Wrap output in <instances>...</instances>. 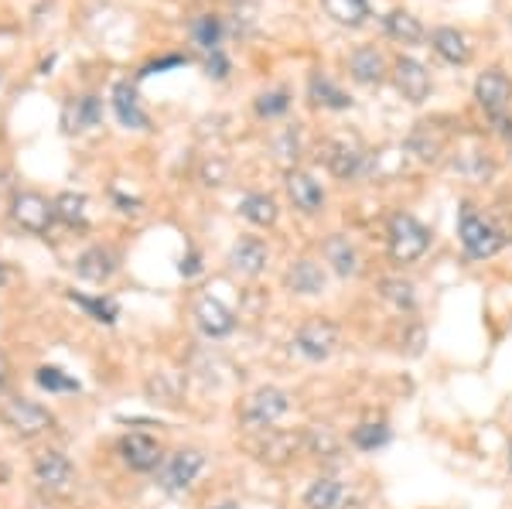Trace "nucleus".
I'll use <instances>...</instances> for the list:
<instances>
[{
    "label": "nucleus",
    "instance_id": "nucleus-1",
    "mask_svg": "<svg viewBox=\"0 0 512 509\" xmlns=\"http://www.w3.org/2000/svg\"><path fill=\"white\" fill-rule=\"evenodd\" d=\"M386 240H390V257L396 264H414L431 250V229L410 212H396L390 219V229H386Z\"/></svg>",
    "mask_w": 512,
    "mask_h": 509
},
{
    "label": "nucleus",
    "instance_id": "nucleus-2",
    "mask_svg": "<svg viewBox=\"0 0 512 509\" xmlns=\"http://www.w3.org/2000/svg\"><path fill=\"white\" fill-rule=\"evenodd\" d=\"M458 236H461V246L472 260H489L495 253L502 250V233L495 229L482 212H475V205H461L458 212Z\"/></svg>",
    "mask_w": 512,
    "mask_h": 509
},
{
    "label": "nucleus",
    "instance_id": "nucleus-3",
    "mask_svg": "<svg viewBox=\"0 0 512 509\" xmlns=\"http://www.w3.org/2000/svg\"><path fill=\"white\" fill-rule=\"evenodd\" d=\"M342 346V328L328 318H311L294 332V352L304 356L308 363H325Z\"/></svg>",
    "mask_w": 512,
    "mask_h": 509
},
{
    "label": "nucleus",
    "instance_id": "nucleus-4",
    "mask_svg": "<svg viewBox=\"0 0 512 509\" xmlns=\"http://www.w3.org/2000/svg\"><path fill=\"white\" fill-rule=\"evenodd\" d=\"M287 410H291V393L280 390V387H260V390H253L250 397H246L243 424H250V428H256V431L274 428Z\"/></svg>",
    "mask_w": 512,
    "mask_h": 509
},
{
    "label": "nucleus",
    "instance_id": "nucleus-5",
    "mask_svg": "<svg viewBox=\"0 0 512 509\" xmlns=\"http://www.w3.org/2000/svg\"><path fill=\"white\" fill-rule=\"evenodd\" d=\"M202 469H205L202 451H198V448H181V451H175V455H168L161 462L158 482H161L164 492H185V489H192V482L202 475Z\"/></svg>",
    "mask_w": 512,
    "mask_h": 509
},
{
    "label": "nucleus",
    "instance_id": "nucleus-6",
    "mask_svg": "<svg viewBox=\"0 0 512 509\" xmlns=\"http://www.w3.org/2000/svg\"><path fill=\"white\" fill-rule=\"evenodd\" d=\"M0 417H4L7 428L14 434H21V438H35V434L52 428V414H48L41 404H35V400H24V397L7 400L4 410H0Z\"/></svg>",
    "mask_w": 512,
    "mask_h": 509
},
{
    "label": "nucleus",
    "instance_id": "nucleus-7",
    "mask_svg": "<svg viewBox=\"0 0 512 509\" xmlns=\"http://www.w3.org/2000/svg\"><path fill=\"white\" fill-rule=\"evenodd\" d=\"M11 216L28 233H48V226L55 223V202L41 199L38 192H18L11 205Z\"/></svg>",
    "mask_w": 512,
    "mask_h": 509
},
{
    "label": "nucleus",
    "instance_id": "nucleus-8",
    "mask_svg": "<svg viewBox=\"0 0 512 509\" xmlns=\"http://www.w3.org/2000/svg\"><path fill=\"white\" fill-rule=\"evenodd\" d=\"M475 100L489 117H502L506 106L512 103V82L506 72H499V69L482 72V76L475 79Z\"/></svg>",
    "mask_w": 512,
    "mask_h": 509
},
{
    "label": "nucleus",
    "instance_id": "nucleus-9",
    "mask_svg": "<svg viewBox=\"0 0 512 509\" xmlns=\"http://www.w3.org/2000/svg\"><path fill=\"white\" fill-rule=\"evenodd\" d=\"M393 79H396V89L403 93V100L424 103L427 96H431V72H427L417 59H410V55H400V59H396Z\"/></svg>",
    "mask_w": 512,
    "mask_h": 509
},
{
    "label": "nucleus",
    "instance_id": "nucleus-10",
    "mask_svg": "<svg viewBox=\"0 0 512 509\" xmlns=\"http://www.w3.org/2000/svg\"><path fill=\"white\" fill-rule=\"evenodd\" d=\"M120 458H123V465L134 472H154V469H161V462H164L161 445L151 434H127V438L120 441Z\"/></svg>",
    "mask_w": 512,
    "mask_h": 509
},
{
    "label": "nucleus",
    "instance_id": "nucleus-11",
    "mask_svg": "<svg viewBox=\"0 0 512 509\" xmlns=\"http://www.w3.org/2000/svg\"><path fill=\"white\" fill-rule=\"evenodd\" d=\"M35 479L48 492H65L76 479V465L62 455V451H41L35 458Z\"/></svg>",
    "mask_w": 512,
    "mask_h": 509
},
{
    "label": "nucleus",
    "instance_id": "nucleus-12",
    "mask_svg": "<svg viewBox=\"0 0 512 509\" xmlns=\"http://www.w3.org/2000/svg\"><path fill=\"white\" fill-rule=\"evenodd\" d=\"M195 325L205 339H226V335L236 328V318L219 298H202L195 305Z\"/></svg>",
    "mask_w": 512,
    "mask_h": 509
},
{
    "label": "nucleus",
    "instance_id": "nucleus-13",
    "mask_svg": "<svg viewBox=\"0 0 512 509\" xmlns=\"http://www.w3.org/2000/svg\"><path fill=\"white\" fill-rule=\"evenodd\" d=\"M267 260H270V250L260 236H239L233 243V250H229V264H233V270H239L243 277L263 274Z\"/></svg>",
    "mask_w": 512,
    "mask_h": 509
},
{
    "label": "nucleus",
    "instance_id": "nucleus-14",
    "mask_svg": "<svg viewBox=\"0 0 512 509\" xmlns=\"http://www.w3.org/2000/svg\"><path fill=\"white\" fill-rule=\"evenodd\" d=\"M120 267V257L110 250V246H89L86 253L76 260V274L82 281H93V284H106Z\"/></svg>",
    "mask_w": 512,
    "mask_h": 509
},
{
    "label": "nucleus",
    "instance_id": "nucleus-15",
    "mask_svg": "<svg viewBox=\"0 0 512 509\" xmlns=\"http://www.w3.org/2000/svg\"><path fill=\"white\" fill-rule=\"evenodd\" d=\"M287 195H291L294 209L308 212V216H315L321 212V205H325V188H321L315 178L308 175V171H287Z\"/></svg>",
    "mask_w": 512,
    "mask_h": 509
},
{
    "label": "nucleus",
    "instance_id": "nucleus-16",
    "mask_svg": "<svg viewBox=\"0 0 512 509\" xmlns=\"http://www.w3.org/2000/svg\"><path fill=\"white\" fill-rule=\"evenodd\" d=\"M113 113L123 127H134V130H147V113L140 110V100H137V89L130 86L127 79H120L113 86Z\"/></svg>",
    "mask_w": 512,
    "mask_h": 509
},
{
    "label": "nucleus",
    "instance_id": "nucleus-17",
    "mask_svg": "<svg viewBox=\"0 0 512 509\" xmlns=\"http://www.w3.org/2000/svg\"><path fill=\"white\" fill-rule=\"evenodd\" d=\"M349 72H352L355 82H362V86H376V82L386 76L383 52H379V48H373V45L355 48L352 59H349Z\"/></svg>",
    "mask_w": 512,
    "mask_h": 509
},
{
    "label": "nucleus",
    "instance_id": "nucleus-18",
    "mask_svg": "<svg viewBox=\"0 0 512 509\" xmlns=\"http://www.w3.org/2000/svg\"><path fill=\"white\" fill-rule=\"evenodd\" d=\"M431 45H434V52L451 65H465L472 59V45H468V38L461 35L458 28H434Z\"/></svg>",
    "mask_w": 512,
    "mask_h": 509
},
{
    "label": "nucleus",
    "instance_id": "nucleus-19",
    "mask_svg": "<svg viewBox=\"0 0 512 509\" xmlns=\"http://www.w3.org/2000/svg\"><path fill=\"white\" fill-rule=\"evenodd\" d=\"M325 260L332 264V270L338 277H355V274H359V250H355V243L349 240V236H342V233L328 236Z\"/></svg>",
    "mask_w": 512,
    "mask_h": 509
},
{
    "label": "nucleus",
    "instance_id": "nucleus-20",
    "mask_svg": "<svg viewBox=\"0 0 512 509\" xmlns=\"http://www.w3.org/2000/svg\"><path fill=\"white\" fill-rule=\"evenodd\" d=\"M328 284V274L325 267L315 264V260H297V264L287 270V287H291L294 294H321Z\"/></svg>",
    "mask_w": 512,
    "mask_h": 509
},
{
    "label": "nucleus",
    "instance_id": "nucleus-21",
    "mask_svg": "<svg viewBox=\"0 0 512 509\" xmlns=\"http://www.w3.org/2000/svg\"><path fill=\"white\" fill-rule=\"evenodd\" d=\"M345 503V486L332 475H318L308 489H304V506L308 509H338Z\"/></svg>",
    "mask_w": 512,
    "mask_h": 509
},
{
    "label": "nucleus",
    "instance_id": "nucleus-22",
    "mask_svg": "<svg viewBox=\"0 0 512 509\" xmlns=\"http://www.w3.org/2000/svg\"><path fill=\"white\" fill-rule=\"evenodd\" d=\"M328 168H332L335 178H342V182H349V178H355L362 171V161H366V154L359 151L355 144L349 141H335L332 147H328Z\"/></svg>",
    "mask_w": 512,
    "mask_h": 509
},
{
    "label": "nucleus",
    "instance_id": "nucleus-23",
    "mask_svg": "<svg viewBox=\"0 0 512 509\" xmlns=\"http://www.w3.org/2000/svg\"><path fill=\"white\" fill-rule=\"evenodd\" d=\"M239 216H243L246 223H253V226H274L280 209H277V202L270 199V195L250 192V195H243V202H239Z\"/></svg>",
    "mask_w": 512,
    "mask_h": 509
},
{
    "label": "nucleus",
    "instance_id": "nucleus-24",
    "mask_svg": "<svg viewBox=\"0 0 512 509\" xmlns=\"http://www.w3.org/2000/svg\"><path fill=\"white\" fill-rule=\"evenodd\" d=\"M383 28H386V35L393 41H400V45H417V41H424V24L410 11H390L383 18Z\"/></svg>",
    "mask_w": 512,
    "mask_h": 509
},
{
    "label": "nucleus",
    "instance_id": "nucleus-25",
    "mask_svg": "<svg viewBox=\"0 0 512 509\" xmlns=\"http://www.w3.org/2000/svg\"><path fill=\"white\" fill-rule=\"evenodd\" d=\"M308 93H311V103L325 106V110H349V106H352L349 96H345L342 89H338L328 76H321V72H315V76H311Z\"/></svg>",
    "mask_w": 512,
    "mask_h": 509
},
{
    "label": "nucleus",
    "instance_id": "nucleus-26",
    "mask_svg": "<svg viewBox=\"0 0 512 509\" xmlns=\"http://www.w3.org/2000/svg\"><path fill=\"white\" fill-rule=\"evenodd\" d=\"M321 7L328 18L345 24V28H359L369 18V0H321Z\"/></svg>",
    "mask_w": 512,
    "mask_h": 509
},
{
    "label": "nucleus",
    "instance_id": "nucleus-27",
    "mask_svg": "<svg viewBox=\"0 0 512 509\" xmlns=\"http://www.w3.org/2000/svg\"><path fill=\"white\" fill-rule=\"evenodd\" d=\"M379 298H383L386 305H393L396 311H414L417 287L410 281H403V277H383V281H379Z\"/></svg>",
    "mask_w": 512,
    "mask_h": 509
},
{
    "label": "nucleus",
    "instance_id": "nucleus-28",
    "mask_svg": "<svg viewBox=\"0 0 512 509\" xmlns=\"http://www.w3.org/2000/svg\"><path fill=\"white\" fill-rule=\"evenodd\" d=\"M349 441H352V448H359V451H376V448L390 445V441H393V431L386 428L383 421H379V424L369 421V424H359V428H352Z\"/></svg>",
    "mask_w": 512,
    "mask_h": 509
},
{
    "label": "nucleus",
    "instance_id": "nucleus-29",
    "mask_svg": "<svg viewBox=\"0 0 512 509\" xmlns=\"http://www.w3.org/2000/svg\"><path fill=\"white\" fill-rule=\"evenodd\" d=\"M72 301L86 311L93 322H103V325H113L120 318V305L113 298H103V294H96V298H86V294H72Z\"/></svg>",
    "mask_w": 512,
    "mask_h": 509
},
{
    "label": "nucleus",
    "instance_id": "nucleus-30",
    "mask_svg": "<svg viewBox=\"0 0 512 509\" xmlns=\"http://www.w3.org/2000/svg\"><path fill=\"white\" fill-rule=\"evenodd\" d=\"M55 219H62L65 226H82L86 223V195L62 192L55 199Z\"/></svg>",
    "mask_w": 512,
    "mask_h": 509
},
{
    "label": "nucleus",
    "instance_id": "nucleus-31",
    "mask_svg": "<svg viewBox=\"0 0 512 509\" xmlns=\"http://www.w3.org/2000/svg\"><path fill=\"white\" fill-rule=\"evenodd\" d=\"M192 38L205 48V52H219L222 21L216 18V14H202V18H195V24H192Z\"/></svg>",
    "mask_w": 512,
    "mask_h": 509
},
{
    "label": "nucleus",
    "instance_id": "nucleus-32",
    "mask_svg": "<svg viewBox=\"0 0 512 509\" xmlns=\"http://www.w3.org/2000/svg\"><path fill=\"white\" fill-rule=\"evenodd\" d=\"M35 383L45 393H79V380H72L59 366H41L35 373Z\"/></svg>",
    "mask_w": 512,
    "mask_h": 509
},
{
    "label": "nucleus",
    "instance_id": "nucleus-33",
    "mask_svg": "<svg viewBox=\"0 0 512 509\" xmlns=\"http://www.w3.org/2000/svg\"><path fill=\"white\" fill-rule=\"evenodd\" d=\"M287 110H291V96H287L284 89H274V93H263V96H256V113H260L263 120L284 117Z\"/></svg>",
    "mask_w": 512,
    "mask_h": 509
},
{
    "label": "nucleus",
    "instance_id": "nucleus-34",
    "mask_svg": "<svg viewBox=\"0 0 512 509\" xmlns=\"http://www.w3.org/2000/svg\"><path fill=\"white\" fill-rule=\"evenodd\" d=\"M304 445H308L311 455L318 458H335L338 455V438L328 428H311L304 434Z\"/></svg>",
    "mask_w": 512,
    "mask_h": 509
},
{
    "label": "nucleus",
    "instance_id": "nucleus-35",
    "mask_svg": "<svg viewBox=\"0 0 512 509\" xmlns=\"http://www.w3.org/2000/svg\"><path fill=\"white\" fill-rule=\"evenodd\" d=\"M99 120H103V103H99V96H82V100H76V130L96 127Z\"/></svg>",
    "mask_w": 512,
    "mask_h": 509
},
{
    "label": "nucleus",
    "instance_id": "nucleus-36",
    "mask_svg": "<svg viewBox=\"0 0 512 509\" xmlns=\"http://www.w3.org/2000/svg\"><path fill=\"white\" fill-rule=\"evenodd\" d=\"M205 69H209V76L226 79L229 76V59L222 52H209V62H205Z\"/></svg>",
    "mask_w": 512,
    "mask_h": 509
},
{
    "label": "nucleus",
    "instance_id": "nucleus-37",
    "mask_svg": "<svg viewBox=\"0 0 512 509\" xmlns=\"http://www.w3.org/2000/svg\"><path fill=\"white\" fill-rule=\"evenodd\" d=\"M181 274H185V277H195V274H202V257H198L195 250H188V257L181 260Z\"/></svg>",
    "mask_w": 512,
    "mask_h": 509
},
{
    "label": "nucleus",
    "instance_id": "nucleus-38",
    "mask_svg": "<svg viewBox=\"0 0 512 509\" xmlns=\"http://www.w3.org/2000/svg\"><path fill=\"white\" fill-rule=\"evenodd\" d=\"M181 62H185V59H178V55H175V59H164V62H158V65H147L144 76H151V72H158V69H168V65H181Z\"/></svg>",
    "mask_w": 512,
    "mask_h": 509
},
{
    "label": "nucleus",
    "instance_id": "nucleus-39",
    "mask_svg": "<svg viewBox=\"0 0 512 509\" xmlns=\"http://www.w3.org/2000/svg\"><path fill=\"white\" fill-rule=\"evenodd\" d=\"M7 373H11V369H7V359L0 356V393L7 390Z\"/></svg>",
    "mask_w": 512,
    "mask_h": 509
},
{
    "label": "nucleus",
    "instance_id": "nucleus-40",
    "mask_svg": "<svg viewBox=\"0 0 512 509\" xmlns=\"http://www.w3.org/2000/svg\"><path fill=\"white\" fill-rule=\"evenodd\" d=\"M216 509H239L236 503H222V506H216Z\"/></svg>",
    "mask_w": 512,
    "mask_h": 509
},
{
    "label": "nucleus",
    "instance_id": "nucleus-41",
    "mask_svg": "<svg viewBox=\"0 0 512 509\" xmlns=\"http://www.w3.org/2000/svg\"><path fill=\"white\" fill-rule=\"evenodd\" d=\"M4 281H7V274H4V267H0V287H4Z\"/></svg>",
    "mask_w": 512,
    "mask_h": 509
},
{
    "label": "nucleus",
    "instance_id": "nucleus-42",
    "mask_svg": "<svg viewBox=\"0 0 512 509\" xmlns=\"http://www.w3.org/2000/svg\"><path fill=\"white\" fill-rule=\"evenodd\" d=\"M509 472H512V448H509Z\"/></svg>",
    "mask_w": 512,
    "mask_h": 509
}]
</instances>
